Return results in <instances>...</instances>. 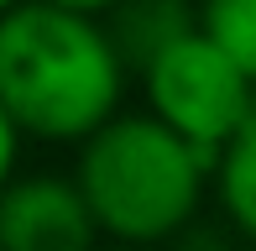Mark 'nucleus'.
<instances>
[{
	"mask_svg": "<svg viewBox=\"0 0 256 251\" xmlns=\"http://www.w3.org/2000/svg\"><path fill=\"white\" fill-rule=\"evenodd\" d=\"M126 68L94 16L21 0L0 16V110L21 136L84 142L120 116Z\"/></svg>",
	"mask_w": 256,
	"mask_h": 251,
	"instance_id": "obj_1",
	"label": "nucleus"
},
{
	"mask_svg": "<svg viewBox=\"0 0 256 251\" xmlns=\"http://www.w3.org/2000/svg\"><path fill=\"white\" fill-rule=\"evenodd\" d=\"M209 173H214L209 157L178 142L168 126L120 110L78 142L74 188L100 236L146 251L157 241H178L194 225Z\"/></svg>",
	"mask_w": 256,
	"mask_h": 251,
	"instance_id": "obj_2",
	"label": "nucleus"
},
{
	"mask_svg": "<svg viewBox=\"0 0 256 251\" xmlns=\"http://www.w3.org/2000/svg\"><path fill=\"white\" fill-rule=\"evenodd\" d=\"M142 84H146V116L168 126L178 142H188L199 157H209V168L256 105V89L246 84V74L199 32H188L162 58L146 63Z\"/></svg>",
	"mask_w": 256,
	"mask_h": 251,
	"instance_id": "obj_3",
	"label": "nucleus"
},
{
	"mask_svg": "<svg viewBox=\"0 0 256 251\" xmlns=\"http://www.w3.org/2000/svg\"><path fill=\"white\" fill-rule=\"evenodd\" d=\"M100 230L74 178L32 173L0 188V251H94Z\"/></svg>",
	"mask_w": 256,
	"mask_h": 251,
	"instance_id": "obj_4",
	"label": "nucleus"
},
{
	"mask_svg": "<svg viewBox=\"0 0 256 251\" xmlns=\"http://www.w3.org/2000/svg\"><path fill=\"white\" fill-rule=\"evenodd\" d=\"M100 26H104V37H110L120 68L126 74H142L172 42L199 32V21H194V0H120Z\"/></svg>",
	"mask_w": 256,
	"mask_h": 251,
	"instance_id": "obj_5",
	"label": "nucleus"
},
{
	"mask_svg": "<svg viewBox=\"0 0 256 251\" xmlns=\"http://www.w3.org/2000/svg\"><path fill=\"white\" fill-rule=\"evenodd\" d=\"M209 184H214L220 204H225V214H230V230L256 246V105H251L246 126L225 142V152L214 157Z\"/></svg>",
	"mask_w": 256,
	"mask_h": 251,
	"instance_id": "obj_6",
	"label": "nucleus"
},
{
	"mask_svg": "<svg viewBox=\"0 0 256 251\" xmlns=\"http://www.w3.org/2000/svg\"><path fill=\"white\" fill-rule=\"evenodd\" d=\"M194 21L256 89V0H194Z\"/></svg>",
	"mask_w": 256,
	"mask_h": 251,
	"instance_id": "obj_7",
	"label": "nucleus"
},
{
	"mask_svg": "<svg viewBox=\"0 0 256 251\" xmlns=\"http://www.w3.org/2000/svg\"><path fill=\"white\" fill-rule=\"evenodd\" d=\"M16 162H21V131L10 126L6 110H0V188L16 178Z\"/></svg>",
	"mask_w": 256,
	"mask_h": 251,
	"instance_id": "obj_8",
	"label": "nucleus"
},
{
	"mask_svg": "<svg viewBox=\"0 0 256 251\" xmlns=\"http://www.w3.org/2000/svg\"><path fill=\"white\" fill-rule=\"evenodd\" d=\"M48 6H58V10H74V16H110L115 6H120V0H48Z\"/></svg>",
	"mask_w": 256,
	"mask_h": 251,
	"instance_id": "obj_9",
	"label": "nucleus"
},
{
	"mask_svg": "<svg viewBox=\"0 0 256 251\" xmlns=\"http://www.w3.org/2000/svg\"><path fill=\"white\" fill-rule=\"evenodd\" d=\"M178 241H183V251H225V236H214V230H194V225L178 236Z\"/></svg>",
	"mask_w": 256,
	"mask_h": 251,
	"instance_id": "obj_10",
	"label": "nucleus"
},
{
	"mask_svg": "<svg viewBox=\"0 0 256 251\" xmlns=\"http://www.w3.org/2000/svg\"><path fill=\"white\" fill-rule=\"evenodd\" d=\"M21 6V0H0V16H6V10H16Z\"/></svg>",
	"mask_w": 256,
	"mask_h": 251,
	"instance_id": "obj_11",
	"label": "nucleus"
},
{
	"mask_svg": "<svg viewBox=\"0 0 256 251\" xmlns=\"http://www.w3.org/2000/svg\"><path fill=\"white\" fill-rule=\"evenodd\" d=\"M94 251H131V246H94Z\"/></svg>",
	"mask_w": 256,
	"mask_h": 251,
	"instance_id": "obj_12",
	"label": "nucleus"
}]
</instances>
